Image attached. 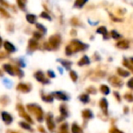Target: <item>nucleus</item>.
<instances>
[{
	"instance_id": "nucleus-1",
	"label": "nucleus",
	"mask_w": 133,
	"mask_h": 133,
	"mask_svg": "<svg viewBox=\"0 0 133 133\" xmlns=\"http://www.w3.org/2000/svg\"><path fill=\"white\" fill-rule=\"evenodd\" d=\"M88 48H89V45L82 41L78 40V39H72L65 47V54L67 56H71L76 53L86 51Z\"/></svg>"
},
{
	"instance_id": "nucleus-2",
	"label": "nucleus",
	"mask_w": 133,
	"mask_h": 133,
	"mask_svg": "<svg viewBox=\"0 0 133 133\" xmlns=\"http://www.w3.org/2000/svg\"><path fill=\"white\" fill-rule=\"evenodd\" d=\"M62 42V37L59 34H55L52 35L51 36L48 38V41L44 43L43 45V49L48 50V51H56L59 48Z\"/></svg>"
},
{
	"instance_id": "nucleus-3",
	"label": "nucleus",
	"mask_w": 133,
	"mask_h": 133,
	"mask_svg": "<svg viewBox=\"0 0 133 133\" xmlns=\"http://www.w3.org/2000/svg\"><path fill=\"white\" fill-rule=\"evenodd\" d=\"M27 109L28 110V112L32 113L36 117L37 121L42 122L43 119H44V111H43L42 108L37 104H27Z\"/></svg>"
},
{
	"instance_id": "nucleus-4",
	"label": "nucleus",
	"mask_w": 133,
	"mask_h": 133,
	"mask_svg": "<svg viewBox=\"0 0 133 133\" xmlns=\"http://www.w3.org/2000/svg\"><path fill=\"white\" fill-rule=\"evenodd\" d=\"M16 110H18V115H19L20 117L24 118L26 121H27V122H28V123H30V124H33L34 121L32 119V118H31L30 116L28 115V113H27V112L25 110V108H24L22 104L18 103V105H16Z\"/></svg>"
},
{
	"instance_id": "nucleus-5",
	"label": "nucleus",
	"mask_w": 133,
	"mask_h": 133,
	"mask_svg": "<svg viewBox=\"0 0 133 133\" xmlns=\"http://www.w3.org/2000/svg\"><path fill=\"white\" fill-rule=\"evenodd\" d=\"M34 77H35V79L37 80V82H41V83H43V84H48L50 82L49 79H48V77H46V75H45V74L42 71H37V72H36L35 74H34Z\"/></svg>"
},
{
	"instance_id": "nucleus-6",
	"label": "nucleus",
	"mask_w": 133,
	"mask_h": 133,
	"mask_svg": "<svg viewBox=\"0 0 133 133\" xmlns=\"http://www.w3.org/2000/svg\"><path fill=\"white\" fill-rule=\"evenodd\" d=\"M39 48V44L38 41L36 40L34 38H31L28 40V43H27V52L29 53H33L36 50H37Z\"/></svg>"
},
{
	"instance_id": "nucleus-7",
	"label": "nucleus",
	"mask_w": 133,
	"mask_h": 133,
	"mask_svg": "<svg viewBox=\"0 0 133 133\" xmlns=\"http://www.w3.org/2000/svg\"><path fill=\"white\" fill-rule=\"evenodd\" d=\"M31 89H32V86L29 83H23V82H20L16 86V91H19L22 93H27L30 92Z\"/></svg>"
},
{
	"instance_id": "nucleus-8",
	"label": "nucleus",
	"mask_w": 133,
	"mask_h": 133,
	"mask_svg": "<svg viewBox=\"0 0 133 133\" xmlns=\"http://www.w3.org/2000/svg\"><path fill=\"white\" fill-rule=\"evenodd\" d=\"M46 122H47V126L49 131L53 132L56 129V124L53 121V115L51 113H48L46 117Z\"/></svg>"
},
{
	"instance_id": "nucleus-9",
	"label": "nucleus",
	"mask_w": 133,
	"mask_h": 133,
	"mask_svg": "<svg viewBox=\"0 0 133 133\" xmlns=\"http://www.w3.org/2000/svg\"><path fill=\"white\" fill-rule=\"evenodd\" d=\"M3 46L5 48V51L7 54H13V53H16V46L11 42H9V41H5L3 44Z\"/></svg>"
},
{
	"instance_id": "nucleus-10",
	"label": "nucleus",
	"mask_w": 133,
	"mask_h": 133,
	"mask_svg": "<svg viewBox=\"0 0 133 133\" xmlns=\"http://www.w3.org/2000/svg\"><path fill=\"white\" fill-rule=\"evenodd\" d=\"M3 70L7 74H8L11 76H16V71H15V66L11 65L10 63H5L3 64Z\"/></svg>"
},
{
	"instance_id": "nucleus-11",
	"label": "nucleus",
	"mask_w": 133,
	"mask_h": 133,
	"mask_svg": "<svg viewBox=\"0 0 133 133\" xmlns=\"http://www.w3.org/2000/svg\"><path fill=\"white\" fill-rule=\"evenodd\" d=\"M1 117H2V119L3 121L7 125H10L13 121V117L8 113V112H5V111H3L1 113Z\"/></svg>"
},
{
	"instance_id": "nucleus-12",
	"label": "nucleus",
	"mask_w": 133,
	"mask_h": 133,
	"mask_svg": "<svg viewBox=\"0 0 133 133\" xmlns=\"http://www.w3.org/2000/svg\"><path fill=\"white\" fill-rule=\"evenodd\" d=\"M55 99H57L59 101H68V96L66 93L62 92V91H55L52 93Z\"/></svg>"
},
{
	"instance_id": "nucleus-13",
	"label": "nucleus",
	"mask_w": 133,
	"mask_h": 133,
	"mask_svg": "<svg viewBox=\"0 0 133 133\" xmlns=\"http://www.w3.org/2000/svg\"><path fill=\"white\" fill-rule=\"evenodd\" d=\"M81 115H82V118H83L84 119H92L94 116H93V113L92 111H91L89 109H85V110H82L81 112Z\"/></svg>"
},
{
	"instance_id": "nucleus-14",
	"label": "nucleus",
	"mask_w": 133,
	"mask_h": 133,
	"mask_svg": "<svg viewBox=\"0 0 133 133\" xmlns=\"http://www.w3.org/2000/svg\"><path fill=\"white\" fill-rule=\"evenodd\" d=\"M90 63V59L88 55H83L81 59L78 62V66H84V65H89Z\"/></svg>"
},
{
	"instance_id": "nucleus-15",
	"label": "nucleus",
	"mask_w": 133,
	"mask_h": 133,
	"mask_svg": "<svg viewBox=\"0 0 133 133\" xmlns=\"http://www.w3.org/2000/svg\"><path fill=\"white\" fill-rule=\"evenodd\" d=\"M59 112H60L61 117H63L64 119H66L67 116H68V110H67V105H65V104H61V105L59 106Z\"/></svg>"
},
{
	"instance_id": "nucleus-16",
	"label": "nucleus",
	"mask_w": 133,
	"mask_h": 133,
	"mask_svg": "<svg viewBox=\"0 0 133 133\" xmlns=\"http://www.w3.org/2000/svg\"><path fill=\"white\" fill-rule=\"evenodd\" d=\"M37 16L34 14H27L26 15V20L28 22L30 25H35L37 23Z\"/></svg>"
},
{
	"instance_id": "nucleus-17",
	"label": "nucleus",
	"mask_w": 133,
	"mask_h": 133,
	"mask_svg": "<svg viewBox=\"0 0 133 133\" xmlns=\"http://www.w3.org/2000/svg\"><path fill=\"white\" fill-rule=\"evenodd\" d=\"M57 62H59V63H60L61 65H62L65 69L70 71V67H71V65H72V62H71V61H68V60H64V59H59V60H57Z\"/></svg>"
},
{
	"instance_id": "nucleus-18",
	"label": "nucleus",
	"mask_w": 133,
	"mask_h": 133,
	"mask_svg": "<svg viewBox=\"0 0 133 133\" xmlns=\"http://www.w3.org/2000/svg\"><path fill=\"white\" fill-rule=\"evenodd\" d=\"M88 1H89V0H75L73 6H74L75 8L81 9L82 7H84V5L88 3Z\"/></svg>"
},
{
	"instance_id": "nucleus-19",
	"label": "nucleus",
	"mask_w": 133,
	"mask_h": 133,
	"mask_svg": "<svg viewBox=\"0 0 133 133\" xmlns=\"http://www.w3.org/2000/svg\"><path fill=\"white\" fill-rule=\"evenodd\" d=\"M27 0H16V5L21 11L27 10Z\"/></svg>"
},
{
	"instance_id": "nucleus-20",
	"label": "nucleus",
	"mask_w": 133,
	"mask_h": 133,
	"mask_svg": "<svg viewBox=\"0 0 133 133\" xmlns=\"http://www.w3.org/2000/svg\"><path fill=\"white\" fill-rule=\"evenodd\" d=\"M41 99L46 102H52L54 101L53 94H45L41 92Z\"/></svg>"
},
{
	"instance_id": "nucleus-21",
	"label": "nucleus",
	"mask_w": 133,
	"mask_h": 133,
	"mask_svg": "<svg viewBox=\"0 0 133 133\" xmlns=\"http://www.w3.org/2000/svg\"><path fill=\"white\" fill-rule=\"evenodd\" d=\"M100 106L101 108V110L104 111L105 114H107V111H108V102H107L106 99L102 98L100 101Z\"/></svg>"
},
{
	"instance_id": "nucleus-22",
	"label": "nucleus",
	"mask_w": 133,
	"mask_h": 133,
	"mask_svg": "<svg viewBox=\"0 0 133 133\" xmlns=\"http://www.w3.org/2000/svg\"><path fill=\"white\" fill-rule=\"evenodd\" d=\"M35 25H36V28H37V31H39L40 33H42L43 35H46L47 32H48V30H47V27L45 26L44 25H42V24H40V23H37V22L35 24Z\"/></svg>"
},
{
	"instance_id": "nucleus-23",
	"label": "nucleus",
	"mask_w": 133,
	"mask_h": 133,
	"mask_svg": "<svg viewBox=\"0 0 133 133\" xmlns=\"http://www.w3.org/2000/svg\"><path fill=\"white\" fill-rule=\"evenodd\" d=\"M18 125H19V126L21 127V128H23L24 130H28V131H33V129L31 128L30 123L28 124V122H25V121H20V122H18Z\"/></svg>"
},
{
	"instance_id": "nucleus-24",
	"label": "nucleus",
	"mask_w": 133,
	"mask_h": 133,
	"mask_svg": "<svg viewBox=\"0 0 133 133\" xmlns=\"http://www.w3.org/2000/svg\"><path fill=\"white\" fill-rule=\"evenodd\" d=\"M0 16L4 18H10L11 17L10 14H9V13L7 11V9L4 8L2 5H0Z\"/></svg>"
},
{
	"instance_id": "nucleus-25",
	"label": "nucleus",
	"mask_w": 133,
	"mask_h": 133,
	"mask_svg": "<svg viewBox=\"0 0 133 133\" xmlns=\"http://www.w3.org/2000/svg\"><path fill=\"white\" fill-rule=\"evenodd\" d=\"M71 132L72 133H82L81 127L78 126L77 123H73L71 126Z\"/></svg>"
},
{
	"instance_id": "nucleus-26",
	"label": "nucleus",
	"mask_w": 133,
	"mask_h": 133,
	"mask_svg": "<svg viewBox=\"0 0 133 133\" xmlns=\"http://www.w3.org/2000/svg\"><path fill=\"white\" fill-rule=\"evenodd\" d=\"M57 133H68V125H67V123H63L59 128Z\"/></svg>"
},
{
	"instance_id": "nucleus-27",
	"label": "nucleus",
	"mask_w": 133,
	"mask_h": 133,
	"mask_svg": "<svg viewBox=\"0 0 133 133\" xmlns=\"http://www.w3.org/2000/svg\"><path fill=\"white\" fill-rule=\"evenodd\" d=\"M79 101L81 102H83L84 104H87L89 102V96L87 94V93H84V94H81L79 97H78Z\"/></svg>"
},
{
	"instance_id": "nucleus-28",
	"label": "nucleus",
	"mask_w": 133,
	"mask_h": 133,
	"mask_svg": "<svg viewBox=\"0 0 133 133\" xmlns=\"http://www.w3.org/2000/svg\"><path fill=\"white\" fill-rule=\"evenodd\" d=\"M39 16H40L41 18H43V19L48 20V21H51V20H52L51 16H50V15L48 14L47 11H43V12H41L40 15H39Z\"/></svg>"
},
{
	"instance_id": "nucleus-29",
	"label": "nucleus",
	"mask_w": 133,
	"mask_h": 133,
	"mask_svg": "<svg viewBox=\"0 0 133 133\" xmlns=\"http://www.w3.org/2000/svg\"><path fill=\"white\" fill-rule=\"evenodd\" d=\"M69 76H70V79L73 81V82H77L78 79V75L75 71H69Z\"/></svg>"
},
{
	"instance_id": "nucleus-30",
	"label": "nucleus",
	"mask_w": 133,
	"mask_h": 133,
	"mask_svg": "<svg viewBox=\"0 0 133 133\" xmlns=\"http://www.w3.org/2000/svg\"><path fill=\"white\" fill-rule=\"evenodd\" d=\"M43 34L42 33H40L39 31H35L33 33V35H32V36H33V38L34 39H36V40H40V39H42V37H43Z\"/></svg>"
},
{
	"instance_id": "nucleus-31",
	"label": "nucleus",
	"mask_w": 133,
	"mask_h": 133,
	"mask_svg": "<svg viewBox=\"0 0 133 133\" xmlns=\"http://www.w3.org/2000/svg\"><path fill=\"white\" fill-rule=\"evenodd\" d=\"M97 33L105 36V35H107V34H108V30H107V28L105 26H100L97 29Z\"/></svg>"
},
{
	"instance_id": "nucleus-32",
	"label": "nucleus",
	"mask_w": 133,
	"mask_h": 133,
	"mask_svg": "<svg viewBox=\"0 0 133 133\" xmlns=\"http://www.w3.org/2000/svg\"><path fill=\"white\" fill-rule=\"evenodd\" d=\"M100 90L101 92H102L103 94H105V95L108 94V93H109V91H110L109 88H108L107 85H101L100 87Z\"/></svg>"
},
{
	"instance_id": "nucleus-33",
	"label": "nucleus",
	"mask_w": 133,
	"mask_h": 133,
	"mask_svg": "<svg viewBox=\"0 0 133 133\" xmlns=\"http://www.w3.org/2000/svg\"><path fill=\"white\" fill-rule=\"evenodd\" d=\"M15 71H16V75L18 76V78H23L24 77V72L20 69V67L15 66Z\"/></svg>"
},
{
	"instance_id": "nucleus-34",
	"label": "nucleus",
	"mask_w": 133,
	"mask_h": 133,
	"mask_svg": "<svg viewBox=\"0 0 133 133\" xmlns=\"http://www.w3.org/2000/svg\"><path fill=\"white\" fill-rule=\"evenodd\" d=\"M109 82L112 83V85L114 86H119V83H120V82H119V80L118 79V78L114 77V76H112L111 78H109Z\"/></svg>"
},
{
	"instance_id": "nucleus-35",
	"label": "nucleus",
	"mask_w": 133,
	"mask_h": 133,
	"mask_svg": "<svg viewBox=\"0 0 133 133\" xmlns=\"http://www.w3.org/2000/svg\"><path fill=\"white\" fill-rule=\"evenodd\" d=\"M70 22H71V25H74V26H79L80 25V21L76 17H73L72 19L70 20Z\"/></svg>"
},
{
	"instance_id": "nucleus-36",
	"label": "nucleus",
	"mask_w": 133,
	"mask_h": 133,
	"mask_svg": "<svg viewBox=\"0 0 133 133\" xmlns=\"http://www.w3.org/2000/svg\"><path fill=\"white\" fill-rule=\"evenodd\" d=\"M8 102H9V99H8V97H7V96H3L1 99H0V103H2V105L5 106V105H7V104H8Z\"/></svg>"
},
{
	"instance_id": "nucleus-37",
	"label": "nucleus",
	"mask_w": 133,
	"mask_h": 133,
	"mask_svg": "<svg viewBox=\"0 0 133 133\" xmlns=\"http://www.w3.org/2000/svg\"><path fill=\"white\" fill-rule=\"evenodd\" d=\"M118 72H119V75L123 76V77H125V76H128L129 75V72H126V71L122 70V69H120V68L118 69Z\"/></svg>"
},
{
	"instance_id": "nucleus-38",
	"label": "nucleus",
	"mask_w": 133,
	"mask_h": 133,
	"mask_svg": "<svg viewBox=\"0 0 133 133\" xmlns=\"http://www.w3.org/2000/svg\"><path fill=\"white\" fill-rule=\"evenodd\" d=\"M87 91L89 93H91V94H95V93L97 92V90L95 89L94 87H92V86H90V87L87 88Z\"/></svg>"
},
{
	"instance_id": "nucleus-39",
	"label": "nucleus",
	"mask_w": 133,
	"mask_h": 133,
	"mask_svg": "<svg viewBox=\"0 0 133 133\" xmlns=\"http://www.w3.org/2000/svg\"><path fill=\"white\" fill-rule=\"evenodd\" d=\"M126 44H127V43L125 42V41H121V42L118 43L117 46H118V47H119V48H126V47H128V45H126Z\"/></svg>"
},
{
	"instance_id": "nucleus-40",
	"label": "nucleus",
	"mask_w": 133,
	"mask_h": 133,
	"mask_svg": "<svg viewBox=\"0 0 133 133\" xmlns=\"http://www.w3.org/2000/svg\"><path fill=\"white\" fill-rule=\"evenodd\" d=\"M111 36L113 37L114 39H119V38H120V35L119 34H118L116 31H111Z\"/></svg>"
},
{
	"instance_id": "nucleus-41",
	"label": "nucleus",
	"mask_w": 133,
	"mask_h": 133,
	"mask_svg": "<svg viewBox=\"0 0 133 133\" xmlns=\"http://www.w3.org/2000/svg\"><path fill=\"white\" fill-rule=\"evenodd\" d=\"M0 5H1L2 6L7 7V8H8V7L10 6V5H9V4L5 1V0H0Z\"/></svg>"
},
{
	"instance_id": "nucleus-42",
	"label": "nucleus",
	"mask_w": 133,
	"mask_h": 133,
	"mask_svg": "<svg viewBox=\"0 0 133 133\" xmlns=\"http://www.w3.org/2000/svg\"><path fill=\"white\" fill-rule=\"evenodd\" d=\"M47 74H48V76L49 78H55V77H56L55 72H54L52 70H48V72H47Z\"/></svg>"
},
{
	"instance_id": "nucleus-43",
	"label": "nucleus",
	"mask_w": 133,
	"mask_h": 133,
	"mask_svg": "<svg viewBox=\"0 0 133 133\" xmlns=\"http://www.w3.org/2000/svg\"><path fill=\"white\" fill-rule=\"evenodd\" d=\"M4 83H5V86H7L8 88H10L11 87V84H12V82H11L9 80H7V79H4Z\"/></svg>"
},
{
	"instance_id": "nucleus-44",
	"label": "nucleus",
	"mask_w": 133,
	"mask_h": 133,
	"mask_svg": "<svg viewBox=\"0 0 133 133\" xmlns=\"http://www.w3.org/2000/svg\"><path fill=\"white\" fill-rule=\"evenodd\" d=\"M18 65L19 67H25V63H24V62H23V60H21V59H19L18 61Z\"/></svg>"
},
{
	"instance_id": "nucleus-45",
	"label": "nucleus",
	"mask_w": 133,
	"mask_h": 133,
	"mask_svg": "<svg viewBox=\"0 0 133 133\" xmlns=\"http://www.w3.org/2000/svg\"><path fill=\"white\" fill-rule=\"evenodd\" d=\"M7 56V54L4 52H0V60H3V59H5Z\"/></svg>"
},
{
	"instance_id": "nucleus-46",
	"label": "nucleus",
	"mask_w": 133,
	"mask_h": 133,
	"mask_svg": "<svg viewBox=\"0 0 133 133\" xmlns=\"http://www.w3.org/2000/svg\"><path fill=\"white\" fill-rule=\"evenodd\" d=\"M110 133H123V132H121L120 130H119L118 129L113 128V129H111V130H110Z\"/></svg>"
},
{
	"instance_id": "nucleus-47",
	"label": "nucleus",
	"mask_w": 133,
	"mask_h": 133,
	"mask_svg": "<svg viewBox=\"0 0 133 133\" xmlns=\"http://www.w3.org/2000/svg\"><path fill=\"white\" fill-rule=\"evenodd\" d=\"M70 35H72V36H76V35H77V31L75 29H72L70 31Z\"/></svg>"
},
{
	"instance_id": "nucleus-48",
	"label": "nucleus",
	"mask_w": 133,
	"mask_h": 133,
	"mask_svg": "<svg viewBox=\"0 0 133 133\" xmlns=\"http://www.w3.org/2000/svg\"><path fill=\"white\" fill-rule=\"evenodd\" d=\"M128 86H129V87H130V88H132V89H133V79H131L130 81H129Z\"/></svg>"
},
{
	"instance_id": "nucleus-49",
	"label": "nucleus",
	"mask_w": 133,
	"mask_h": 133,
	"mask_svg": "<svg viewBox=\"0 0 133 133\" xmlns=\"http://www.w3.org/2000/svg\"><path fill=\"white\" fill-rule=\"evenodd\" d=\"M125 98H126V99H128V100L129 101H132L133 100V96H132V95H125Z\"/></svg>"
},
{
	"instance_id": "nucleus-50",
	"label": "nucleus",
	"mask_w": 133,
	"mask_h": 133,
	"mask_svg": "<svg viewBox=\"0 0 133 133\" xmlns=\"http://www.w3.org/2000/svg\"><path fill=\"white\" fill-rule=\"evenodd\" d=\"M38 130H39V131H40L41 133H47L46 130H45V129L43 128V127H41V126L38 127Z\"/></svg>"
},
{
	"instance_id": "nucleus-51",
	"label": "nucleus",
	"mask_w": 133,
	"mask_h": 133,
	"mask_svg": "<svg viewBox=\"0 0 133 133\" xmlns=\"http://www.w3.org/2000/svg\"><path fill=\"white\" fill-rule=\"evenodd\" d=\"M3 44H4V42H3V39H2V37L0 36V48L3 46Z\"/></svg>"
},
{
	"instance_id": "nucleus-52",
	"label": "nucleus",
	"mask_w": 133,
	"mask_h": 133,
	"mask_svg": "<svg viewBox=\"0 0 133 133\" xmlns=\"http://www.w3.org/2000/svg\"><path fill=\"white\" fill-rule=\"evenodd\" d=\"M7 133H18V132H16V131H13V130H7Z\"/></svg>"
},
{
	"instance_id": "nucleus-53",
	"label": "nucleus",
	"mask_w": 133,
	"mask_h": 133,
	"mask_svg": "<svg viewBox=\"0 0 133 133\" xmlns=\"http://www.w3.org/2000/svg\"><path fill=\"white\" fill-rule=\"evenodd\" d=\"M59 72H60V74H62V72H63L62 69H61V68H59Z\"/></svg>"
},
{
	"instance_id": "nucleus-54",
	"label": "nucleus",
	"mask_w": 133,
	"mask_h": 133,
	"mask_svg": "<svg viewBox=\"0 0 133 133\" xmlns=\"http://www.w3.org/2000/svg\"><path fill=\"white\" fill-rule=\"evenodd\" d=\"M0 76H3V72H2L1 70H0Z\"/></svg>"
}]
</instances>
